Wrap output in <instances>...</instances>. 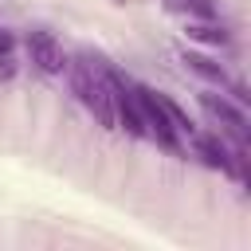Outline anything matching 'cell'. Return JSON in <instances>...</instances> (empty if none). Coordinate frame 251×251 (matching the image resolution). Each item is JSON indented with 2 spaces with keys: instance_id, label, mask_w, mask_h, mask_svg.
I'll return each instance as SVG.
<instances>
[{
  "instance_id": "obj_1",
  "label": "cell",
  "mask_w": 251,
  "mask_h": 251,
  "mask_svg": "<svg viewBox=\"0 0 251 251\" xmlns=\"http://www.w3.org/2000/svg\"><path fill=\"white\" fill-rule=\"evenodd\" d=\"M67 75H71V90H75L78 102L94 114V122L106 126V129H118L114 90H110V67H102V59L78 55V59H67Z\"/></svg>"
},
{
  "instance_id": "obj_2",
  "label": "cell",
  "mask_w": 251,
  "mask_h": 251,
  "mask_svg": "<svg viewBox=\"0 0 251 251\" xmlns=\"http://www.w3.org/2000/svg\"><path fill=\"white\" fill-rule=\"evenodd\" d=\"M133 98H137V114H141L145 137H153L157 145H165L169 153H176V149H180V141H176V126H173L169 110L161 106V94H153L149 86H137V82H133Z\"/></svg>"
},
{
  "instance_id": "obj_3",
  "label": "cell",
  "mask_w": 251,
  "mask_h": 251,
  "mask_svg": "<svg viewBox=\"0 0 251 251\" xmlns=\"http://www.w3.org/2000/svg\"><path fill=\"white\" fill-rule=\"evenodd\" d=\"M200 110L227 133V137H235V145H247V114H243V106L239 102H231V98H224V94H216V90H200Z\"/></svg>"
},
{
  "instance_id": "obj_4",
  "label": "cell",
  "mask_w": 251,
  "mask_h": 251,
  "mask_svg": "<svg viewBox=\"0 0 251 251\" xmlns=\"http://www.w3.org/2000/svg\"><path fill=\"white\" fill-rule=\"evenodd\" d=\"M27 55H31V63H35L43 75H63V71H67V55H63L59 39H55L51 31H43V27L27 31Z\"/></svg>"
},
{
  "instance_id": "obj_5",
  "label": "cell",
  "mask_w": 251,
  "mask_h": 251,
  "mask_svg": "<svg viewBox=\"0 0 251 251\" xmlns=\"http://www.w3.org/2000/svg\"><path fill=\"white\" fill-rule=\"evenodd\" d=\"M180 63L188 67V71H196L200 78H208V82H216V86H231V78H227V71L212 59V55H204V51H180Z\"/></svg>"
},
{
  "instance_id": "obj_6",
  "label": "cell",
  "mask_w": 251,
  "mask_h": 251,
  "mask_svg": "<svg viewBox=\"0 0 251 251\" xmlns=\"http://www.w3.org/2000/svg\"><path fill=\"white\" fill-rule=\"evenodd\" d=\"M184 35L196 39V43H208V47H227V43H231V31H227L220 20H188Z\"/></svg>"
},
{
  "instance_id": "obj_7",
  "label": "cell",
  "mask_w": 251,
  "mask_h": 251,
  "mask_svg": "<svg viewBox=\"0 0 251 251\" xmlns=\"http://www.w3.org/2000/svg\"><path fill=\"white\" fill-rule=\"evenodd\" d=\"M173 12H184L188 20H216V4L212 0H169Z\"/></svg>"
},
{
  "instance_id": "obj_8",
  "label": "cell",
  "mask_w": 251,
  "mask_h": 251,
  "mask_svg": "<svg viewBox=\"0 0 251 251\" xmlns=\"http://www.w3.org/2000/svg\"><path fill=\"white\" fill-rule=\"evenodd\" d=\"M12 47H16V35L8 27H0V55H12Z\"/></svg>"
},
{
  "instance_id": "obj_9",
  "label": "cell",
  "mask_w": 251,
  "mask_h": 251,
  "mask_svg": "<svg viewBox=\"0 0 251 251\" xmlns=\"http://www.w3.org/2000/svg\"><path fill=\"white\" fill-rule=\"evenodd\" d=\"M16 75V63H12V55H0V78H12Z\"/></svg>"
}]
</instances>
